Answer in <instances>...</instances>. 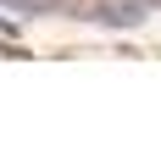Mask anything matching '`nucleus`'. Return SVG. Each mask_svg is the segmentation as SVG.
Masks as SVG:
<instances>
[{
  "label": "nucleus",
  "mask_w": 161,
  "mask_h": 161,
  "mask_svg": "<svg viewBox=\"0 0 161 161\" xmlns=\"http://www.w3.org/2000/svg\"><path fill=\"white\" fill-rule=\"evenodd\" d=\"M100 22H128V28H133V22H145V6H100Z\"/></svg>",
  "instance_id": "obj_1"
}]
</instances>
